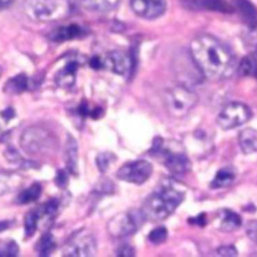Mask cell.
<instances>
[{
    "instance_id": "21",
    "label": "cell",
    "mask_w": 257,
    "mask_h": 257,
    "mask_svg": "<svg viewBox=\"0 0 257 257\" xmlns=\"http://www.w3.org/2000/svg\"><path fill=\"white\" fill-rule=\"evenodd\" d=\"M235 179V172L230 168L220 169L215 175L213 181L211 182V188L218 189L227 187L232 184Z\"/></svg>"
},
{
    "instance_id": "10",
    "label": "cell",
    "mask_w": 257,
    "mask_h": 257,
    "mask_svg": "<svg viewBox=\"0 0 257 257\" xmlns=\"http://www.w3.org/2000/svg\"><path fill=\"white\" fill-rule=\"evenodd\" d=\"M96 253V241L93 235L79 232L69 240L63 248V255L88 257Z\"/></svg>"
},
{
    "instance_id": "6",
    "label": "cell",
    "mask_w": 257,
    "mask_h": 257,
    "mask_svg": "<svg viewBox=\"0 0 257 257\" xmlns=\"http://www.w3.org/2000/svg\"><path fill=\"white\" fill-rule=\"evenodd\" d=\"M145 217L140 211L122 212L115 215L107 224V230L112 237L123 238L133 235L145 222Z\"/></svg>"
},
{
    "instance_id": "20",
    "label": "cell",
    "mask_w": 257,
    "mask_h": 257,
    "mask_svg": "<svg viewBox=\"0 0 257 257\" xmlns=\"http://www.w3.org/2000/svg\"><path fill=\"white\" fill-rule=\"evenodd\" d=\"M65 160L68 171L72 174L77 172V143L71 136H68L65 144Z\"/></svg>"
},
{
    "instance_id": "8",
    "label": "cell",
    "mask_w": 257,
    "mask_h": 257,
    "mask_svg": "<svg viewBox=\"0 0 257 257\" xmlns=\"http://www.w3.org/2000/svg\"><path fill=\"white\" fill-rule=\"evenodd\" d=\"M153 166L145 160H137L122 165L116 172V177L124 182L141 185L152 175Z\"/></svg>"
},
{
    "instance_id": "31",
    "label": "cell",
    "mask_w": 257,
    "mask_h": 257,
    "mask_svg": "<svg viewBox=\"0 0 257 257\" xmlns=\"http://www.w3.org/2000/svg\"><path fill=\"white\" fill-rule=\"evenodd\" d=\"M247 236L257 244V220L250 221L246 226Z\"/></svg>"
},
{
    "instance_id": "7",
    "label": "cell",
    "mask_w": 257,
    "mask_h": 257,
    "mask_svg": "<svg viewBox=\"0 0 257 257\" xmlns=\"http://www.w3.org/2000/svg\"><path fill=\"white\" fill-rule=\"evenodd\" d=\"M251 116V109L246 104L231 102L220 111L217 123L223 130H231L245 123Z\"/></svg>"
},
{
    "instance_id": "33",
    "label": "cell",
    "mask_w": 257,
    "mask_h": 257,
    "mask_svg": "<svg viewBox=\"0 0 257 257\" xmlns=\"http://www.w3.org/2000/svg\"><path fill=\"white\" fill-rule=\"evenodd\" d=\"M55 182L57 183V185L59 187H64L66 185V183H67L66 172L62 171V170H59L57 172V175H56V178H55Z\"/></svg>"
},
{
    "instance_id": "23",
    "label": "cell",
    "mask_w": 257,
    "mask_h": 257,
    "mask_svg": "<svg viewBox=\"0 0 257 257\" xmlns=\"http://www.w3.org/2000/svg\"><path fill=\"white\" fill-rule=\"evenodd\" d=\"M41 191V185L35 183L19 194V196L17 197V202L19 204H29L33 201H36L40 197Z\"/></svg>"
},
{
    "instance_id": "12",
    "label": "cell",
    "mask_w": 257,
    "mask_h": 257,
    "mask_svg": "<svg viewBox=\"0 0 257 257\" xmlns=\"http://www.w3.org/2000/svg\"><path fill=\"white\" fill-rule=\"evenodd\" d=\"M101 61H102V67H105L106 69L116 74L126 73L132 66L131 57L124 52L119 50L108 52L104 56V58L101 59Z\"/></svg>"
},
{
    "instance_id": "26",
    "label": "cell",
    "mask_w": 257,
    "mask_h": 257,
    "mask_svg": "<svg viewBox=\"0 0 257 257\" xmlns=\"http://www.w3.org/2000/svg\"><path fill=\"white\" fill-rule=\"evenodd\" d=\"M54 247H55V242H54L53 236L50 233H45L38 242L37 251L39 255L46 256L51 253Z\"/></svg>"
},
{
    "instance_id": "37",
    "label": "cell",
    "mask_w": 257,
    "mask_h": 257,
    "mask_svg": "<svg viewBox=\"0 0 257 257\" xmlns=\"http://www.w3.org/2000/svg\"><path fill=\"white\" fill-rule=\"evenodd\" d=\"M9 227L8 221H0V231H3Z\"/></svg>"
},
{
    "instance_id": "25",
    "label": "cell",
    "mask_w": 257,
    "mask_h": 257,
    "mask_svg": "<svg viewBox=\"0 0 257 257\" xmlns=\"http://www.w3.org/2000/svg\"><path fill=\"white\" fill-rule=\"evenodd\" d=\"M41 215V210H33L26 214L24 218V230L27 237H30L35 233L37 229V223Z\"/></svg>"
},
{
    "instance_id": "19",
    "label": "cell",
    "mask_w": 257,
    "mask_h": 257,
    "mask_svg": "<svg viewBox=\"0 0 257 257\" xmlns=\"http://www.w3.org/2000/svg\"><path fill=\"white\" fill-rule=\"evenodd\" d=\"M81 7L97 12H104L113 9L120 0H75Z\"/></svg>"
},
{
    "instance_id": "16",
    "label": "cell",
    "mask_w": 257,
    "mask_h": 257,
    "mask_svg": "<svg viewBox=\"0 0 257 257\" xmlns=\"http://www.w3.org/2000/svg\"><path fill=\"white\" fill-rule=\"evenodd\" d=\"M238 142L241 151L246 154H253L257 152V131L246 128L240 132Z\"/></svg>"
},
{
    "instance_id": "18",
    "label": "cell",
    "mask_w": 257,
    "mask_h": 257,
    "mask_svg": "<svg viewBox=\"0 0 257 257\" xmlns=\"http://www.w3.org/2000/svg\"><path fill=\"white\" fill-rule=\"evenodd\" d=\"M82 34V29L76 24H69L66 26H61L51 32L49 35L52 41H66L74 39Z\"/></svg>"
},
{
    "instance_id": "11",
    "label": "cell",
    "mask_w": 257,
    "mask_h": 257,
    "mask_svg": "<svg viewBox=\"0 0 257 257\" xmlns=\"http://www.w3.org/2000/svg\"><path fill=\"white\" fill-rule=\"evenodd\" d=\"M132 10L145 19H156L166 10L167 0H130Z\"/></svg>"
},
{
    "instance_id": "27",
    "label": "cell",
    "mask_w": 257,
    "mask_h": 257,
    "mask_svg": "<svg viewBox=\"0 0 257 257\" xmlns=\"http://www.w3.org/2000/svg\"><path fill=\"white\" fill-rule=\"evenodd\" d=\"M19 247L13 240H1L0 241V256H16L18 254Z\"/></svg>"
},
{
    "instance_id": "38",
    "label": "cell",
    "mask_w": 257,
    "mask_h": 257,
    "mask_svg": "<svg viewBox=\"0 0 257 257\" xmlns=\"http://www.w3.org/2000/svg\"><path fill=\"white\" fill-rule=\"evenodd\" d=\"M1 73H2V69L0 68V75H1Z\"/></svg>"
},
{
    "instance_id": "13",
    "label": "cell",
    "mask_w": 257,
    "mask_h": 257,
    "mask_svg": "<svg viewBox=\"0 0 257 257\" xmlns=\"http://www.w3.org/2000/svg\"><path fill=\"white\" fill-rule=\"evenodd\" d=\"M78 68V61L70 59L66 64L56 73L55 82L61 87H70L74 83L76 70Z\"/></svg>"
},
{
    "instance_id": "1",
    "label": "cell",
    "mask_w": 257,
    "mask_h": 257,
    "mask_svg": "<svg viewBox=\"0 0 257 257\" xmlns=\"http://www.w3.org/2000/svg\"><path fill=\"white\" fill-rule=\"evenodd\" d=\"M191 57L210 80H222L234 72L235 59L230 49L219 39L209 34L195 37L190 44Z\"/></svg>"
},
{
    "instance_id": "17",
    "label": "cell",
    "mask_w": 257,
    "mask_h": 257,
    "mask_svg": "<svg viewBox=\"0 0 257 257\" xmlns=\"http://www.w3.org/2000/svg\"><path fill=\"white\" fill-rule=\"evenodd\" d=\"M242 219L241 217L228 209H225L221 212L219 217V229L223 232H232L238 229L241 226Z\"/></svg>"
},
{
    "instance_id": "30",
    "label": "cell",
    "mask_w": 257,
    "mask_h": 257,
    "mask_svg": "<svg viewBox=\"0 0 257 257\" xmlns=\"http://www.w3.org/2000/svg\"><path fill=\"white\" fill-rule=\"evenodd\" d=\"M57 208H58V201L55 199H52V200H49L47 203H45L40 209L42 214L51 216L56 212Z\"/></svg>"
},
{
    "instance_id": "3",
    "label": "cell",
    "mask_w": 257,
    "mask_h": 257,
    "mask_svg": "<svg viewBox=\"0 0 257 257\" xmlns=\"http://www.w3.org/2000/svg\"><path fill=\"white\" fill-rule=\"evenodd\" d=\"M24 10L34 20L54 21L70 12V3L68 0H27Z\"/></svg>"
},
{
    "instance_id": "22",
    "label": "cell",
    "mask_w": 257,
    "mask_h": 257,
    "mask_svg": "<svg viewBox=\"0 0 257 257\" xmlns=\"http://www.w3.org/2000/svg\"><path fill=\"white\" fill-rule=\"evenodd\" d=\"M29 86V80L25 74H18L10 78L4 86L6 92L9 93H20Z\"/></svg>"
},
{
    "instance_id": "36",
    "label": "cell",
    "mask_w": 257,
    "mask_h": 257,
    "mask_svg": "<svg viewBox=\"0 0 257 257\" xmlns=\"http://www.w3.org/2000/svg\"><path fill=\"white\" fill-rule=\"evenodd\" d=\"M12 2H13V0H0V9L10 6Z\"/></svg>"
},
{
    "instance_id": "4",
    "label": "cell",
    "mask_w": 257,
    "mask_h": 257,
    "mask_svg": "<svg viewBox=\"0 0 257 257\" xmlns=\"http://www.w3.org/2000/svg\"><path fill=\"white\" fill-rule=\"evenodd\" d=\"M20 146L28 155H47L54 150L56 141L49 131L34 125L27 127L22 133L20 137Z\"/></svg>"
},
{
    "instance_id": "5",
    "label": "cell",
    "mask_w": 257,
    "mask_h": 257,
    "mask_svg": "<svg viewBox=\"0 0 257 257\" xmlns=\"http://www.w3.org/2000/svg\"><path fill=\"white\" fill-rule=\"evenodd\" d=\"M167 110L176 117L186 115L198 102V95L183 85H177L166 90L164 95Z\"/></svg>"
},
{
    "instance_id": "34",
    "label": "cell",
    "mask_w": 257,
    "mask_h": 257,
    "mask_svg": "<svg viewBox=\"0 0 257 257\" xmlns=\"http://www.w3.org/2000/svg\"><path fill=\"white\" fill-rule=\"evenodd\" d=\"M116 254L118 256H133V255H135L133 248L131 246H128V245H121L118 248Z\"/></svg>"
},
{
    "instance_id": "29",
    "label": "cell",
    "mask_w": 257,
    "mask_h": 257,
    "mask_svg": "<svg viewBox=\"0 0 257 257\" xmlns=\"http://www.w3.org/2000/svg\"><path fill=\"white\" fill-rule=\"evenodd\" d=\"M167 236H168V230L165 227L160 226L153 229L150 232L149 240L154 244H160L166 240Z\"/></svg>"
},
{
    "instance_id": "14",
    "label": "cell",
    "mask_w": 257,
    "mask_h": 257,
    "mask_svg": "<svg viewBox=\"0 0 257 257\" xmlns=\"http://www.w3.org/2000/svg\"><path fill=\"white\" fill-rule=\"evenodd\" d=\"M241 18L249 27L257 29V9L249 0H234Z\"/></svg>"
},
{
    "instance_id": "24",
    "label": "cell",
    "mask_w": 257,
    "mask_h": 257,
    "mask_svg": "<svg viewBox=\"0 0 257 257\" xmlns=\"http://www.w3.org/2000/svg\"><path fill=\"white\" fill-rule=\"evenodd\" d=\"M238 72L241 75L257 76V58L254 55H248L242 59L238 66Z\"/></svg>"
},
{
    "instance_id": "32",
    "label": "cell",
    "mask_w": 257,
    "mask_h": 257,
    "mask_svg": "<svg viewBox=\"0 0 257 257\" xmlns=\"http://www.w3.org/2000/svg\"><path fill=\"white\" fill-rule=\"evenodd\" d=\"M217 254L220 255V256H225V257H229V256H237L238 255V252L237 250L235 249L234 246H222V247H219L217 249Z\"/></svg>"
},
{
    "instance_id": "28",
    "label": "cell",
    "mask_w": 257,
    "mask_h": 257,
    "mask_svg": "<svg viewBox=\"0 0 257 257\" xmlns=\"http://www.w3.org/2000/svg\"><path fill=\"white\" fill-rule=\"evenodd\" d=\"M115 157L111 153H100L96 157V165L100 172H105Z\"/></svg>"
},
{
    "instance_id": "35",
    "label": "cell",
    "mask_w": 257,
    "mask_h": 257,
    "mask_svg": "<svg viewBox=\"0 0 257 257\" xmlns=\"http://www.w3.org/2000/svg\"><path fill=\"white\" fill-rule=\"evenodd\" d=\"M89 64L91 67L97 69V68H100L102 67V61H101V58H99L98 56H94L90 59L89 61Z\"/></svg>"
},
{
    "instance_id": "15",
    "label": "cell",
    "mask_w": 257,
    "mask_h": 257,
    "mask_svg": "<svg viewBox=\"0 0 257 257\" xmlns=\"http://www.w3.org/2000/svg\"><path fill=\"white\" fill-rule=\"evenodd\" d=\"M189 8L208 9L212 11L231 12L232 8L224 0H182Z\"/></svg>"
},
{
    "instance_id": "2",
    "label": "cell",
    "mask_w": 257,
    "mask_h": 257,
    "mask_svg": "<svg viewBox=\"0 0 257 257\" xmlns=\"http://www.w3.org/2000/svg\"><path fill=\"white\" fill-rule=\"evenodd\" d=\"M184 198L185 193L172 184H161L147 197L141 212L146 220L159 222L173 214Z\"/></svg>"
},
{
    "instance_id": "9",
    "label": "cell",
    "mask_w": 257,
    "mask_h": 257,
    "mask_svg": "<svg viewBox=\"0 0 257 257\" xmlns=\"http://www.w3.org/2000/svg\"><path fill=\"white\" fill-rule=\"evenodd\" d=\"M156 142L157 144H154L152 152H154L155 154H161L163 156L164 165L171 173L176 175H182L190 170V161L184 153L172 151L169 149L164 150L162 146L163 141L161 139H156Z\"/></svg>"
}]
</instances>
